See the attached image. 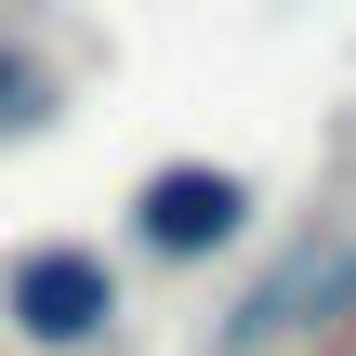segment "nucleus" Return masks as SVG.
Here are the masks:
<instances>
[{"label":"nucleus","mask_w":356,"mask_h":356,"mask_svg":"<svg viewBox=\"0 0 356 356\" xmlns=\"http://www.w3.org/2000/svg\"><path fill=\"white\" fill-rule=\"evenodd\" d=\"M330 330H356V238H317V251H291L225 330H211V356H264V343H330Z\"/></svg>","instance_id":"obj_1"},{"label":"nucleus","mask_w":356,"mask_h":356,"mask_svg":"<svg viewBox=\"0 0 356 356\" xmlns=\"http://www.w3.org/2000/svg\"><path fill=\"white\" fill-rule=\"evenodd\" d=\"M0 317H13L26 343H106V317H119V277H106L92 251H26V264L0 277Z\"/></svg>","instance_id":"obj_3"},{"label":"nucleus","mask_w":356,"mask_h":356,"mask_svg":"<svg viewBox=\"0 0 356 356\" xmlns=\"http://www.w3.org/2000/svg\"><path fill=\"white\" fill-rule=\"evenodd\" d=\"M238 225H251V185H238V172H211V159H172V172H145V185H132V238H145L159 264H211Z\"/></svg>","instance_id":"obj_2"},{"label":"nucleus","mask_w":356,"mask_h":356,"mask_svg":"<svg viewBox=\"0 0 356 356\" xmlns=\"http://www.w3.org/2000/svg\"><path fill=\"white\" fill-rule=\"evenodd\" d=\"M40 106H53V66H40L26 40H0V145H13V132H40Z\"/></svg>","instance_id":"obj_4"}]
</instances>
